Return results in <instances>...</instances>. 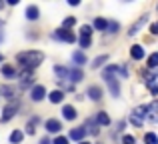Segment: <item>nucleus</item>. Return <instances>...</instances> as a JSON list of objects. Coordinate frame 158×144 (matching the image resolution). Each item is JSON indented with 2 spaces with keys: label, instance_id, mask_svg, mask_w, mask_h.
<instances>
[{
  "label": "nucleus",
  "instance_id": "obj_1",
  "mask_svg": "<svg viewBox=\"0 0 158 144\" xmlns=\"http://www.w3.org/2000/svg\"><path fill=\"white\" fill-rule=\"evenodd\" d=\"M16 62H18L24 70H32V68L40 66V64L44 62V52H40V50L18 52V54H16Z\"/></svg>",
  "mask_w": 158,
  "mask_h": 144
},
{
  "label": "nucleus",
  "instance_id": "obj_2",
  "mask_svg": "<svg viewBox=\"0 0 158 144\" xmlns=\"http://www.w3.org/2000/svg\"><path fill=\"white\" fill-rule=\"evenodd\" d=\"M116 72L120 74V66H108V68H104V80H106L108 88H110L112 96L118 98L120 96V84H118V78L114 76Z\"/></svg>",
  "mask_w": 158,
  "mask_h": 144
},
{
  "label": "nucleus",
  "instance_id": "obj_3",
  "mask_svg": "<svg viewBox=\"0 0 158 144\" xmlns=\"http://www.w3.org/2000/svg\"><path fill=\"white\" fill-rule=\"evenodd\" d=\"M54 38L64 40V42H68V44L76 42V34H74V32H70V30H64V28H58V30L54 32Z\"/></svg>",
  "mask_w": 158,
  "mask_h": 144
},
{
  "label": "nucleus",
  "instance_id": "obj_4",
  "mask_svg": "<svg viewBox=\"0 0 158 144\" xmlns=\"http://www.w3.org/2000/svg\"><path fill=\"white\" fill-rule=\"evenodd\" d=\"M146 118L150 122H158V100H154L150 106H146Z\"/></svg>",
  "mask_w": 158,
  "mask_h": 144
},
{
  "label": "nucleus",
  "instance_id": "obj_5",
  "mask_svg": "<svg viewBox=\"0 0 158 144\" xmlns=\"http://www.w3.org/2000/svg\"><path fill=\"white\" fill-rule=\"evenodd\" d=\"M44 96H46V88H44V86H40V84H36L34 88H32V92H30V98L34 102H40Z\"/></svg>",
  "mask_w": 158,
  "mask_h": 144
},
{
  "label": "nucleus",
  "instance_id": "obj_6",
  "mask_svg": "<svg viewBox=\"0 0 158 144\" xmlns=\"http://www.w3.org/2000/svg\"><path fill=\"white\" fill-rule=\"evenodd\" d=\"M16 112H18V102H14V104H8L6 108H4V112H2V122H8Z\"/></svg>",
  "mask_w": 158,
  "mask_h": 144
},
{
  "label": "nucleus",
  "instance_id": "obj_7",
  "mask_svg": "<svg viewBox=\"0 0 158 144\" xmlns=\"http://www.w3.org/2000/svg\"><path fill=\"white\" fill-rule=\"evenodd\" d=\"M16 76H20V86H22V88H26V86L32 84V72L30 70H24V72L16 74Z\"/></svg>",
  "mask_w": 158,
  "mask_h": 144
},
{
  "label": "nucleus",
  "instance_id": "obj_8",
  "mask_svg": "<svg viewBox=\"0 0 158 144\" xmlns=\"http://www.w3.org/2000/svg\"><path fill=\"white\" fill-rule=\"evenodd\" d=\"M144 54H146V52H144V48L140 46V44H134V46L130 48V56H132L134 60H142Z\"/></svg>",
  "mask_w": 158,
  "mask_h": 144
},
{
  "label": "nucleus",
  "instance_id": "obj_9",
  "mask_svg": "<svg viewBox=\"0 0 158 144\" xmlns=\"http://www.w3.org/2000/svg\"><path fill=\"white\" fill-rule=\"evenodd\" d=\"M62 116H64L66 120H74V118H76V110H74V106L64 104V106H62Z\"/></svg>",
  "mask_w": 158,
  "mask_h": 144
},
{
  "label": "nucleus",
  "instance_id": "obj_10",
  "mask_svg": "<svg viewBox=\"0 0 158 144\" xmlns=\"http://www.w3.org/2000/svg\"><path fill=\"white\" fill-rule=\"evenodd\" d=\"M82 78H84V72H82L80 68H72V70H70V74H68V80H70V82H80Z\"/></svg>",
  "mask_w": 158,
  "mask_h": 144
},
{
  "label": "nucleus",
  "instance_id": "obj_11",
  "mask_svg": "<svg viewBox=\"0 0 158 144\" xmlns=\"http://www.w3.org/2000/svg\"><path fill=\"white\" fill-rule=\"evenodd\" d=\"M60 128H62V124L56 120V118H50V120H46V132H58Z\"/></svg>",
  "mask_w": 158,
  "mask_h": 144
},
{
  "label": "nucleus",
  "instance_id": "obj_12",
  "mask_svg": "<svg viewBox=\"0 0 158 144\" xmlns=\"http://www.w3.org/2000/svg\"><path fill=\"white\" fill-rule=\"evenodd\" d=\"M88 96L92 98L94 102H98V100H102V90L98 88V86H90L88 88Z\"/></svg>",
  "mask_w": 158,
  "mask_h": 144
},
{
  "label": "nucleus",
  "instance_id": "obj_13",
  "mask_svg": "<svg viewBox=\"0 0 158 144\" xmlns=\"http://www.w3.org/2000/svg\"><path fill=\"white\" fill-rule=\"evenodd\" d=\"M38 16H40V10H38V6H28L26 8V18L28 20H38Z\"/></svg>",
  "mask_w": 158,
  "mask_h": 144
},
{
  "label": "nucleus",
  "instance_id": "obj_14",
  "mask_svg": "<svg viewBox=\"0 0 158 144\" xmlns=\"http://www.w3.org/2000/svg\"><path fill=\"white\" fill-rule=\"evenodd\" d=\"M72 60H74V64H76V68L78 66H82V64H86V54H84V52H74V54H72Z\"/></svg>",
  "mask_w": 158,
  "mask_h": 144
},
{
  "label": "nucleus",
  "instance_id": "obj_15",
  "mask_svg": "<svg viewBox=\"0 0 158 144\" xmlns=\"http://www.w3.org/2000/svg\"><path fill=\"white\" fill-rule=\"evenodd\" d=\"M86 128H88V132L94 134V136L100 132V128H98V124H96V120H94V118H88V120H86Z\"/></svg>",
  "mask_w": 158,
  "mask_h": 144
},
{
  "label": "nucleus",
  "instance_id": "obj_16",
  "mask_svg": "<svg viewBox=\"0 0 158 144\" xmlns=\"http://www.w3.org/2000/svg\"><path fill=\"white\" fill-rule=\"evenodd\" d=\"M84 134H86L84 128H72V130H70V138H72V140H80V142H82Z\"/></svg>",
  "mask_w": 158,
  "mask_h": 144
},
{
  "label": "nucleus",
  "instance_id": "obj_17",
  "mask_svg": "<svg viewBox=\"0 0 158 144\" xmlns=\"http://www.w3.org/2000/svg\"><path fill=\"white\" fill-rule=\"evenodd\" d=\"M48 98H50V102H54V104H60L62 98H64V92H60V90H52V92L48 94Z\"/></svg>",
  "mask_w": 158,
  "mask_h": 144
},
{
  "label": "nucleus",
  "instance_id": "obj_18",
  "mask_svg": "<svg viewBox=\"0 0 158 144\" xmlns=\"http://www.w3.org/2000/svg\"><path fill=\"white\" fill-rule=\"evenodd\" d=\"M94 120H96V124H102V126H108V124H110V116H108L106 112H98Z\"/></svg>",
  "mask_w": 158,
  "mask_h": 144
},
{
  "label": "nucleus",
  "instance_id": "obj_19",
  "mask_svg": "<svg viewBox=\"0 0 158 144\" xmlns=\"http://www.w3.org/2000/svg\"><path fill=\"white\" fill-rule=\"evenodd\" d=\"M146 20H148V16H142V18H140V20H138V22H136V24H134V26H132V28H130V32H128V34H130V36H134V34H136V32H138V30H140V28H142V26H144V24H146Z\"/></svg>",
  "mask_w": 158,
  "mask_h": 144
},
{
  "label": "nucleus",
  "instance_id": "obj_20",
  "mask_svg": "<svg viewBox=\"0 0 158 144\" xmlns=\"http://www.w3.org/2000/svg\"><path fill=\"white\" fill-rule=\"evenodd\" d=\"M54 72H56V76L60 78V80H68V74H70L68 68H64V66H56V68H54Z\"/></svg>",
  "mask_w": 158,
  "mask_h": 144
},
{
  "label": "nucleus",
  "instance_id": "obj_21",
  "mask_svg": "<svg viewBox=\"0 0 158 144\" xmlns=\"http://www.w3.org/2000/svg\"><path fill=\"white\" fill-rule=\"evenodd\" d=\"M2 74H4L6 78H14L18 72H16L14 66H10V64H4V66H2Z\"/></svg>",
  "mask_w": 158,
  "mask_h": 144
},
{
  "label": "nucleus",
  "instance_id": "obj_22",
  "mask_svg": "<svg viewBox=\"0 0 158 144\" xmlns=\"http://www.w3.org/2000/svg\"><path fill=\"white\" fill-rule=\"evenodd\" d=\"M0 92H2L4 98H8V100H12V98L16 96V92H14V88H12V86H2V90H0Z\"/></svg>",
  "mask_w": 158,
  "mask_h": 144
},
{
  "label": "nucleus",
  "instance_id": "obj_23",
  "mask_svg": "<svg viewBox=\"0 0 158 144\" xmlns=\"http://www.w3.org/2000/svg\"><path fill=\"white\" fill-rule=\"evenodd\" d=\"M22 136H24V134L20 132V130H12V132H10V142H12V144L22 142Z\"/></svg>",
  "mask_w": 158,
  "mask_h": 144
},
{
  "label": "nucleus",
  "instance_id": "obj_24",
  "mask_svg": "<svg viewBox=\"0 0 158 144\" xmlns=\"http://www.w3.org/2000/svg\"><path fill=\"white\" fill-rule=\"evenodd\" d=\"M94 28H96V30H106V28H108V20L96 18V20H94Z\"/></svg>",
  "mask_w": 158,
  "mask_h": 144
},
{
  "label": "nucleus",
  "instance_id": "obj_25",
  "mask_svg": "<svg viewBox=\"0 0 158 144\" xmlns=\"http://www.w3.org/2000/svg\"><path fill=\"white\" fill-rule=\"evenodd\" d=\"M108 60V56L106 54H100V56H96V58H94V62H92V68H100L102 64H104Z\"/></svg>",
  "mask_w": 158,
  "mask_h": 144
},
{
  "label": "nucleus",
  "instance_id": "obj_26",
  "mask_svg": "<svg viewBox=\"0 0 158 144\" xmlns=\"http://www.w3.org/2000/svg\"><path fill=\"white\" fill-rule=\"evenodd\" d=\"M134 116H138L140 120H144V118H146V106H138V108H134Z\"/></svg>",
  "mask_w": 158,
  "mask_h": 144
},
{
  "label": "nucleus",
  "instance_id": "obj_27",
  "mask_svg": "<svg viewBox=\"0 0 158 144\" xmlns=\"http://www.w3.org/2000/svg\"><path fill=\"white\" fill-rule=\"evenodd\" d=\"M148 68H158V52L148 56Z\"/></svg>",
  "mask_w": 158,
  "mask_h": 144
},
{
  "label": "nucleus",
  "instance_id": "obj_28",
  "mask_svg": "<svg viewBox=\"0 0 158 144\" xmlns=\"http://www.w3.org/2000/svg\"><path fill=\"white\" fill-rule=\"evenodd\" d=\"M90 34H92V26H80V38H90Z\"/></svg>",
  "mask_w": 158,
  "mask_h": 144
},
{
  "label": "nucleus",
  "instance_id": "obj_29",
  "mask_svg": "<svg viewBox=\"0 0 158 144\" xmlns=\"http://www.w3.org/2000/svg\"><path fill=\"white\" fill-rule=\"evenodd\" d=\"M144 144H158V136L154 132H148L146 136H144Z\"/></svg>",
  "mask_w": 158,
  "mask_h": 144
},
{
  "label": "nucleus",
  "instance_id": "obj_30",
  "mask_svg": "<svg viewBox=\"0 0 158 144\" xmlns=\"http://www.w3.org/2000/svg\"><path fill=\"white\" fill-rule=\"evenodd\" d=\"M74 24H76V18H74V16H68V18L62 22V26H64V30H68V28L74 26Z\"/></svg>",
  "mask_w": 158,
  "mask_h": 144
},
{
  "label": "nucleus",
  "instance_id": "obj_31",
  "mask_svg": "<svg viewBox=\"0 0 158 144\" xmlns=\"http://www.w3.org/2000/svg\"><path fill=\"white\" fill-rule=\"evenodd\" d=\"M34 122H36V118H34V120H32V122H28V124H26V132L30 134V136H32V134L36 132V128H34Z\"/></svg>",
  "mask_w": 158,
  "mask_h": 144
},
{
  "label": "nucleus",
  "instance_id": "obj_32",
  "mask_svg": "<svg viewBox=\"0 0 158 144\" xmlns=\"http://www.w3.org/2000/svg\"><path fill=\"white\" fill-rule=\"evenodd\" d=\"M134 136H130V134H124L122 136V144H134Z\"/></svg>",
  "mask_w": 158,
  "mask_h": 144
},
{
  "label": "nucleus",
  "instance_id": "obj_33",
  "mask_svg": "<svg viewBox=\"0 0 158 144\" xmlns=\"http://www.w3.org/2000/svg\"><path fill=\"white\" fill-rule=\"evenodd\" d=\"M148 88H150V92L154 94V96H158V84L156 82H148Z\"/></svg>",
  "mask_w": 158,
  "mask_h": 144
},
{
  "label": "nucleus",
  "instance_id": "obj_34",
  "mask_svg": "<svg viewBox=\"0 0 158 144\" xmlns=\"http://www.w3.org/2000/svg\"><path fill=\"white\" fill-rule=\"evenodd\" d=\"M130 122H132L134 126H142V120H140L138 116H134V114H130Z\"/></svg>",
  "mask_w": 158,
  "mask_h": 144
},
{
  "label": "nucleus",
  "instance_id": "obj_35",
  "mask_svg": "<svg viewBox=\"0 0 158 144\" xmlns=\"http://www.w3.org/2000/svg\"><path fill=\"white\" fill-rule=\"evenodd\" d=\"M54 144H68V138L66 136H58L56 140H54Z\"/></svg>",
  "mask_w": 158,
  "mask_h": 144
},
{
  "label": "nucleus",
  "instance_id": "obj_36",
  "mask_svg": "<svg viewBox=\"0 0 158 144\" xmlns=\"http://www.w3.org/2000/svg\"><path fill=\"white\" fill-rule=\"evenodd\" d=\"M80 46L82 48H88L90 46V38H80Z\"/></svg>",
  "mask_w": 158,
  "mask_h": 144
},
{
  "label": "nucleus",
  "instance_id": "obj_37",
  "mask_svg": "<svg viewBox=\"0 0 158 144\" xmlns=\"http://www.w3.org/2000/svg\"><path fill=\"white\" fill-rule=\"evenodd\" d=\"M106 30L116 32V30H118V24H116V22H108V28H106Z\"/></svg>",
  "mask_w": 158,
  "mask_h": 144
},
{
  "label": "nucleus",
  "instance_id": "obj_38",
  "mask_svg": "<svg viewBox=\"0 0 158 144\" xmlns=\"http://www.w3.org/2000/svg\"><path fill=\"white\" fill-rule=\"evenodd\" d=\"M150 32H152V34H158V24H152V26H150Z\"/></svg>",
  "mask_w": 158,
  "mask_h": 144
},
{
  "label": "nucleus",
  "instance_id": "obj_39",
  "mask_svg": "<svg viewBox=\"0 0 158 144\" xmlns=\"http://www.w3.org/2000/svg\"><path fill=\"white\" fill-rule=\"evenodd\" d=\"M68 4H70V6H78V4H80V0H68Z\"/></svg>",
  "mask_w": 158,
  "mask_h": 144
},
{
  "label": "nucleus",
  "instance_id": "obj_40",
  "mask_svg": "<svg viewBox=\"0 0 158 144\" xmlns=\"http://www.w3.org/2000/svg\"><path fill=\"white\" fill-rule=\"evenodd\" d=\"M40 144H50V140H48V136H44V138H40Z\"/></svg>",
  "mask_w": 158,
  "mask_h": 144
},
{
  "label": "nucleus",
  "instance_id": "obj_41",
  "mask_svg": "<svg viewBox=\"0 0 158 144\" xmlns=\"http://www.w3.org/2000/svg\"><path fill=\"white\" fill-rule=\"evenodd\" d=\"M2 38H4V34H2V32H0V42H2Z\"/></svg>",
  "mask_w": 158,
  "mask_h": 144
},
{
  "label": "nucleus",
  "instance_id": "obj_42",
  "mask_svg": "<svg viewBox=\"0 0 158 144\" xmlns=\"http://www.w3.org/2000/svg\"><path fill=\"white\" fill-rule=\"evenodd\" d=\"M78 144H90V142H84V140H82V142H78Z\"/></svg>",
  "mask_w": 158,
  "mask_h": 144
},
{
  "label": "nucleus",
  "instance_id": "obj_43",
  "mask_svg": "<svg viewBox=\"0 0 158 144\" xmlns=\"http://www.w3.org/2000/svg\"><path fill=\"white\" fill-rule=\"evenodd\" d=\"M0 62H2V54H0Z\"/></svg>",
  "mask_w": 158,
  "mask_h": 144
},
{
  "label": "nucleus",
  "instance_id": "obj_44",
  "mask_svg": "<svg viewBox=\"0 0 158 144\" xmlns=\"http://www.w3.org/2000/svg\"><path fill=\"white\" fill-rule=\"evenodd\" d=\"M2 6H4V4H2V2H0V8H2Z\"/></svg>",
  "mask_w": 158,
  "mask_h": 144
}]
</instances>
